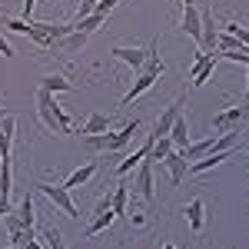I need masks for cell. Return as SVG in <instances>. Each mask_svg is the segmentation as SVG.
<instances>
[{
	"mask_svg": "<svg viewBox=\"0 0 249 249\" xmlns=\"http://www.w3.org/2000/svg\"><path fill=\"white\" fill-rule=\"evenodd\" d=\"M7 30L30 37L37 47H57L60 40L73 30V23H37V20H7Z\"/></svg>",
	"mask_w": 249,
	"mask_h": 249,
	"instance_id": "1",
	"label": "cell"
},
{
	"mask_svg": "<svg viewBox=\"0 0 249 249\" xmlns=\"http://www.w3.org/2000/svg\"><path fill=\"white\" fill-rule=\"evenodd\" d=\"M140 126H143V123L133 116V120H126L116 133H110V130H107V133L83 136V146H87L90 153H120V150H126V146L133 143V136L140 133Z\"/></svg>",
	"mask_w": 249,
	"mask_h": 249,
	"instance_id": "2",
	"label": "cell"
},
{
	"mask_svg": "<svg viewBox=\"0 0 249 249\" xmlns=\"http://www.w3.org/2000/svg\"><path fill=\"white\" fill-rule=\"evenodd\" d=\"M110 53H113L116 60H123L133 73H156V77H160V73L166 70V63L160 60V40H153L146 50H140V47H113Z\"/></svg>",
	"mask_w": 249,
	"mask_h": 249,
	"instance_id": "3",
	"label": "cell"
},
{
	"mask_svg": "<svg viewBox=\"0 0 249 249\" xmlns=\"http://www.w3.org/2000/svg\"><path fill=\"white\" fill-rule=\"evenodd\" d=\"M37 116L40 123L57 136H70V116L63 113V107L57 103V96L47 93L43 87H37Z\"/></svg>",
	"mask_w": 249,
	"mask_h": 249,
	"instance_id": "4",
	"label": "cell"
},
{
	"mask_svg": "<svg viewBox=\"0 0 249 249\" xmlns=\"http://www.w3.org/2000/svg\"><path fill=\"white\" fill-rule=\"evenodd\" d=\"M34 186H37V190L43 193L63 216H67V219H80V210H77V203H73V196H70L67 186H53V183H34Z\"/></svg>",
	"mask_w": 249,
	"mask_h": 249,
	"instance_id": "5",
	"label": "cell"
},
{
	"mask_svg": "<svg viewBox=\"0 0 249 249\" xmlns=\"http://www.w3.org/2000/svg\"><path fill=\"white\" fill-rule=\"evenodd\" d=\"M110 199H113V193H107V196H100L96 199V210H93V219L87 223V230H83V239H93L96 232H103V230H110L113 226V210H110Z\"/></svg>",
	"mask_w": 249,
	"mask_h": 249,
	"instance_id": "6",
	"label": "cell"
},
{
	"mask_svg": "<svg viewBox=\"0 0 249 249\" xmlns=\"http://www.w3.org/2000/svg\"><path fill=\"white\" fill-rule=\"evenodd\" d=\"M153 160L146 156V160H140V166H136V176H133V190L136 196L143 199V203H153L156 199V190H153Z\"/></svg>",
	"mask_w": 249,
	"mask_h": 249,
	"instance_id": "7",
	"label": "cell"
},
{
	"mask_svg": "<svg viewBox=\"0 0 249 249\" xmlns=\"http://www.w3.org/2000/svg\"><path fill=\"white\" fill-rule=\"evenodd\" d=\"M246 116H249V103H243V107H230V110H223V113L213 116V130H216V133H230V130H239Z\"/></svg>",
	"mask_w": 249,
	"mask_h": 249,
	"instance_id": "8",
	"label": "cell"
},
{
	"mask_svg": "<svg viewBox=\"0 0 249 249\" xmlns=\"http://www.w3.org/2000/svg\"><path fill=\"white\" fill-rule=\"evenodd\" d=\"M183 219H186V226L193 230V236H199V232L206 230V203L196 196V199H190L186 206H183Z\"/></svg>",
	"mask_w": 249,
	"mask_h": 249,
	"instance_id": "9",
	"label": "cell"
},
{
	"mask_svg": "<svg viewBox=\"0 0 249 249\" xmlns=\"http://www.w3.org/2000/svg\"><path fill=\"white\" fill-rule=\"evenodd\" d=\"M160 166H166V173H170V183H173V186H179V183L186 179V173H190V160L179 153V150H173V153L166 156Z\"/></svg>",
	"mask_w": 249,
	"mask_h": 249,
	"instance_id": "10",
	"label": "cell"
},
{
	"mask_svg": "<svg viewBox=\"0 0 249 249\" xmlns=\"http://www.w3.org/2000/svg\"><path fill=\"white\" fill-rule=\"evenodd\" d=\"M183 113V96H176V100H173L170 107H166V110H163V113L156 116V126H153V133L156 136H166L173 130V123H176V116Z\"/></svg>",
	"mask_w": 249,
	"mask_h": 249,
	"instance_id": "11",
	"label": "cell"
},
{
	"mask_svg": "<svg viewBox=\"0 0 249 249\" xmlns=\"http://www.w3.org/2000/svg\"><path fill=\"white\" fill-rule=\"evenodd\" d=\"M216 53H210V57H203L196 67L190 70V80H193V90H199V87H206L210 83V77H213V70H216Z\"/></svg>",
	"mask_w": 249,
	"mask_h": 249,
	"instance_id": "12",
	"label": "cell"
},
{
	"mask_svg": "<svg viewBox=\"0 0 249 249\" xmlns=\"http://www.w3.org/2000/svg\"><path fill=\"white\" fill-rule=\"evenodd\" d=\"M226 160H232V150H223V153H206V156H199V160H193V163H190V173H193V176H199V173H206V170L223 166Z\"/></svg>",
	"mask_w": 249,
	"mask_h": 249,
	"instance_id": "13",
	"label": "cell"
},
{
	"mask_svg": "<svg viewBox=\"0 0 249 249\" xmlns=\"http://www.w3.org/2000/svg\"><path fill=\"white\" fill-rule=\"evenodd\" d=\"M183 34L193 37L196 43H199V37H203V17H199V7H196V3L183 7Z\"/></svg>",
	"mask_w": 249,
	"mask_h": 249,
	"instance_id": "14",
	"label": "cell"
},
{
	"mask_svg": "<svg viewBox=\"0 0 249 249\" xmlns=\"http://www.w3.org/2000/svg\"><path fill=\"white\" fill-rule=\"evenodd\" d=\"M153 83H156V73H136L133 87H130V90L123 93V100H120V107H130V103H133L136 96H143L146 90H150V87H153Z\"/></svg>",
	"mask_w": 249,
	"mask_h": 249,
	"instance_id": "15",
	"label": "cell"
},
{
	"mask_svg": "<svg viewBox=\"0 0 249 249\" xmlns=\"http://www.w3.org/2000/svg\"><path fill=\"white\" fill-rule=\"evenodd\" d=\"M14 133H17V120L7 113L0 116V156L10 160V143H14Z\"/></svg>",
	"mask_w": 249,
	"mask_h": 249,
	"instance_id": "16",
	"label": "cell"
},
{
	"mask_svg": "<svg viewBox=\"0 0 249 249\" xmlns=\"http://www.w3.org/2000/svg\"><path fill=\"white\" fill-rule=\"evenodd\" d=\"M166 136L173 140L176 150H186V146H190V123H186V116H183V113L176 116V123H173V130Z\"/></svg>",
	"mask_w": 249,
	"mask_h": 249,
	"instance_id": "17",
	"label": "cell"
},
{
	"mask_svg": "<svg viewBox=\"0 0 249 249\" xmlns=\"http://www.w3.org/2000/svg\"><path fill=\"white\" fill-rule=\"evenodd\" d=\"M96 170H100V166H96V160H90L87 166H80V170L70 173V179H67L63 186H67V190H77V186H83V183H90V179H93Z\"/></svg>",
	"mask_w": 249,
	"mask_h": 249,
	"instance_id": "18",
	"label": "cell"
},
{
	"mask_svg": "<svg viewBox=\"0 0 249 249\" xmlns=\"http://www.w3.org/2000/svg\"><path fill=\"white\" fill-rule=\"evenodd\" d=\"M110 210H113V216H126V210H130V186H126V183H116Z\"/></svg>",
	"mask_w": 249,
	"mask_h": 249,
	"instance_id": "19",
	"label": "cell"
},
{
	"mask_svg": "<svg viewBox=\"0 0 249 249\" xmlns=\"http://www.w3.org/2000/svg\"><path fill=\"white\" fill-rule=\"evenodd\" d=\"M14 213H17V219L27 226V230H34V219H37V213H34V199H30V193L20 199L17 206H14Z\"/></svg>",
	"mask_w": 249,
	"mask_h": 249,
	"instance_id": "20",
	"label": "cell"
},
{
	"mask_svg": "<svg viewBox=\"0 0 249 249\" xmlns=\"http://www.w3.org/2000/svg\"><path fill=\"white\" fill-rule=\"evenodd\" d=\"M87 40H90V34H83V30H70V34L60 40L57 47H63L67 53H77V50H83V47H87Z\"/></svg>",
	"mask_w": 249,
	"mask_h": 249,
	"instance_id": "21",
	"label": "cell"
},
{
	"mask_svg": "<svg viewBox=\"0 0 249 249\" xmlns=\"http://www.w3.org/2000/svg\"><path fill=\"white\" fill-rule=\"evenodd\" d=\"M107 130H110V116H107V113H90V120L83 123L80 133L90 136V133H107Z\"/></svg>",
	"mask_w": 249,
	"mask_h": 249,
	"instance_id": "22",
	"label": "cell"
},
{
	"mask_svg": "<svg viewBox=\"0 0 249 249\" xmlns=\"http://www.w3.org/2000/svg\"><path fill=\"white\" fill-rule=\"evenodd\" d=\"M173 150H176V146H173V140H170V136H156L153 150H150V160H153V163H163V160H166V156H170Z\"/></svg>",
	"mask_w": 249,
	"mask_h": 249,
	"instance_id": "23",
	"label": "cell"
},
{
	"mask_svg": "<svg viewBox=\"0 0 249 249\" xmlns=\"http://www.w3.org/2000/svg\"><path fill=\"white\" fill-rule=\"evenodd\" d=\"M40 87H43V90H47V93H67V90H73V83H70V80L67 77H43L40 80Z\"/></svg>",
	"mask_w": 249,
	"mask_h": 249,
	"instance_id": "24",
	"label": "cell"
},
{
	"mask_svg": "<svg viewBox=\"0 0 249 249\" xmlns=\"http://www.w3.org/2000/svg\"><path fill=\"white\" fill-rule=\"evenodd\" d=\"M40 239H43V246H47V249H67L60 230H53V226H43V230H40Z\"/></svg>",
	"mask_w": 249,
	"mask_h": 249,
	"instance_id": "25",
	"label": "cell"
},
{
	"mask_svg": "<svg viewBox=\"0 0 249 249\" xmlns=\"http://www.w3.org/2000/svg\"><path fill=\"white\" fill-rule=\"evenodd\" d=\"M107 17H100V14H90V17H83V20H73V30H83V34H93L96 27L103 23Z\"/></svg>",
	"mask_w": 249,
	"mask_h": 249,
	"instance_id": "26",
	"label": "cell"
},
{
	"mask_svg": "<svg viewBox=\"0 0 249 249\" xmlns=\"http://www.w3.org/2000/svg\"><path fill=\"white\" fill-rule=\"evenodd\" d=\"M236 47H243V43L232 37V34H226V30L216 34V53H223V50H236Z\"/></svg>",
	"mask_w": 249,
	"mask_h": 249,
	"instance_id": "27",
	"label": "cell"
},
{
	"mask_svg": "<svg viewBox=\"0 0 249 249\" xmlns=\"http://www.w3.org/2000/svg\"><path fill=\"white\" fill-rule=\"evenodd\" d=\"M226 34H232L243 47H249V27H243V23H236V20H232V23H226Z\"/></svg>",
	"mask_w": 249,
	"mask_h": 249,
	"instance_id": "28",
	"label": "cell"
},
{
	"mask_svg": "<svg viewBox=\"0 0 249 249\" xmlns=\"http://www.w3.org/2000/svg\"><path fill=\"white\" fill-rule=\"evenodd\" d=\"M30 239H37V230H17V232H10V243L17 249H23Z\"/></svg>",
	"mask_w": 249,
	"mask_h": 249,
	"instance_id": "29",
	"label": "cell"
},
{
	"mask_svg": "<svg viewBox=\"0 0 249 249\" xmlns=\"http://www.w3.org/2000/svg\"><path fill=\"white\" fill-rule=\"evenodd\" d=\"M96 10V0H80V10H77V17L73 20H83V17H90Z\"/></svg>",
	"mask_w": 249,
	"mask_h": 249,
	"instance_id": "30",
	"label": "cell"
},
{
	"mask_svg": "<svg viewBox=\"0 0 249 249\" xmlns=\"http://www.w3.org/2000/svg\"><path fill=\"white\" fill-rule=\"evenodd\" d=\"M120 3V0H96V10L93 14H100V17H107V14H113V7Z\"/></svg>",
	"mask_w": 249,
	"mask_h": 249,
	"instance_id": "31",
	"label": "cell"
},
{
	"mask_svg": "<svg viewBox=\"0 0 249 249\" xmlns=\"http://www.w3.org/2000/svg\"><path fill=\"white\" fill-rule=\"evenodd\" d=\"M0 57H14V47H10L3 37H0Z\"/></svg>",
	"mask_w": 249,
	"mask_h": 249,
	"instance_id": "32",
	"label": "cell"
},
{
	"mask_svg": "<svg viewBox=\"0 0 249 249\" xmlns=\"http://www.w3.org/2000/svg\"><path fill=\"white\" fill-rule=\"evenodd\" d=\"M34 7H37V0H23V20H30V14H34Z\"/></svg>",
	"mask_w": 249,
	"mask_h": 249,
	"instance_id": "33",
	"label": "cell"
},
{
	"mask_svg": "<svg viewBox=\"0 0 249 249\" xmlns=\"http://www.w3.org/2000/svg\"><path fill=\"white\" fill-rule=\"evenodd\" d=\"M243 103H249V63H246V93H243Z\"/></svg>",
	"mask_w": 249,
	"mask_h": 249,
	"instance_id": "34",
	"label": "cell"
},
{
	"mask_svg": "<svg viewBox=\"0 0 249 249\" xmlns=\"http://www.w3.org/2000/svg\"><path fill=\"white\" fill-rule=\"evenodd\" d=\"M23 249H43V243H37V239H30V243H27Z\"/></svg>",
	"mask_w": 249,
	"mask_h": 249,
	"instance_id": "35",
	"label": "cell"
},
{
	"mask_svg": "<svg viewBox=\"0 0 249 249\" xmlns=\"http://www.w3.org/2000/svg\"><path fill=\"white\" fill-rule=\"evenodd\" d=\"M160 249H176V246H173V243H163V246H160Z\"/></svg>",
	"mask_w": 249,
	"mask_h": 249,
	"instance_id": "36",
	"label": "cell"
},
{
	"mask_svg": "<svg viewBox=\"0 0 249 249\" xmlns=\"http://www.w3.org/2000/svg\"><path fill=\"white\" fill-rule=\"evenodd\" d=\"M190 3H196V0H183V7H190Z\"/></svg>",
	"mask_w": 249,
	"mask_h": 249,
	"instance_id": "37",
	"label": "cell"
},
{
	"mask_svg": "<svg viewBox=\"0 0 249 249\" xmlns=\"http://www.w3.org/2000/svg\"><path fill=\"white\" fill-rule=\"evenodd\" d=\"M0 116H7V107H0Z\"/></svg>",
	"mask_w": 249,
	"mask_h": 249,
	"instance_id": "38",
	"label": "cell"
},
{
	"mask_svg": "<svg viewBox=\"0 0 249 249\" xmlns=\"http://www.w3.org/2000/svg\"><path fill=\"white\" fill-rule=\"evenodd\" d=\"M10 249H17V246H10Z\"/></svg>",
	"mask_w": 249,
	"mask_h": 249,
	"instance_id": "39",
	"label": "cell"
},
{
	"mask_svg": "<svg viewBox=\"0 0 249 249\" xmlns=\"http://www.w3.org/2000/svg\"><path fill=\"white\" fill-rule=\"evenodd\" d=\"M246 170H249V166H246Z\"/></svg>",
	"mask_w": 249,
	"mask_h": 249,
	"instance_id": "40",
	"label": "cell"
}]
</instances>
